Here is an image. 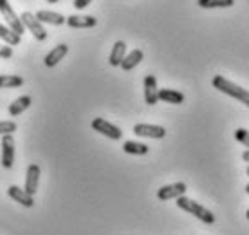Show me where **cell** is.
<instances>
[{
    "mask_svg": "<svg viewBox=\"0 0 249 235\" xmlns=\"http://www.w3.org/2000/svg\"><path fill=\"white\" fill-rule=\"evenodd\" d=\"M212 83H213V87H215L217 91L228 94V96L238 99V101H242L244 105L249 107V91H246V89H242L240 85L233 83V81H230L228 78H224V76H220V75L215 76Z\"/></svg>",
    "mask_w": 249,
    "mask_h": 235,
    "instance_id": "obj_1",
    "label": "cell"
},
{
    "mask_svg": "<svg viewBox=\"0 0 249 235\" xmlns=\"http://www.w3.org/2000/svg\"><path fill=\"white\" fill-rule=\"evenodd\" d=\"M177 206H179L181 210L195 215L197 219H200L202 223H206V224L215 223V215H213L212 212L208 210V208H204L202 204L195 203L193 199H188V197H184V196H181V197H177Z\"/></svg>",
    "mask_w": 249,
    "mask_h": 235,
    "instance_id": "obj_2",
    "label": "cell"
},
{
    "mask_svg": "<svg viewBox=\"0 0 249 235\" xmlns=\"http://www.w3.org/2000/svg\"><path fill=\"white\" fill-rule=\"evenodd\" d=\"M0 15L4 17V20L7 22V25H9L11 31H15L17 35H20V37L24 35L25 33L24 24H22V20H20L18 15L13 11V7L9 6L7 0H0Z\"/></svg>",
    "mask_w": 249,
    "mask_h": 235,
    "instance_id": "obj_3",
    "label": "cell"
},
{
    "mask_svg": "<svg viewBox=\"0 0 249 235\" xmlns=\"http://www.w3.org/2000/svg\"><path fill=\"white\" fill-rule=\"evenodd\" d=\"M20 20H22V24H24L25 29H29L31 35L36 38L38 42H44L45 38H47V31L44 29V24H42L35 15H31L29 11H25L20 15Z\"/></svg>",
    "mask_w": 249,
    "mask_h": 235,
    "instance_id": "obj_4",
    "label": "cell"
},
{
    "mask_svg": "<svg viewBox=\"0 0 249 235\" xmlns=\"http://www.w3.org/2000/svg\"><path fill=\"white\" fill-rule=\"evenodd\" d=\"M92 129L96 130V132H100V134H103V136L110 137V139H121V136H123V132H121V129L119 127H116L114 123H110V121H107V119H103V118H94L92 119Z\"/></svg>",
    "mask_w": 249,
    "mask_h": 235,
    "instance_id": "obj_5",
    "label": "cell"
},
{
    "mask_svg": "<svg viewBox=\"0 0 249 235\" xmlns=\"http://www.w3.org/2000/svg\"><path fill=\"white\" fill-rule=\"evenodd\" d=\"M134 134L141 137H152V139H161L166 136V129L161 125H148V123H137L134 125Z\"/></svg>",
    "mask_w": 249,
    "mask_h": 235,
    "instance_id": "obj_6",
    "label": "cell"
},
{
    "mask_svg": "<svg viewBox=\"0 0 249 235\" xmlns=\"http://www.w3.org/2000/svg\"><path fill=\"white\" fill-rule=\"evenodd\" d=\"M0 147H2V167L9 170L15 165V137L11 134H4Z\"/></svg>",
    "mask_w": 249,
    "mask_h": 235,
    "instance_id": "obj_7",
    "label": "cell"
},
{
    "mask_svg": "<svg viewBox=\"0 0 249 235\" xmlns=\"http://www.w3.org/2000/svg\"><path fill=\"white\" fill-rule=\"evenodd\" d=\"M186 185L184 183H174V185H166L157 190V197L161 201H170V199H177L186 194Z\"/></svg>",
    "mask_w": 249,
    "mask_h": 235,
    "instance_id": "obj_8",
    "label": "cell"
},
{
    "mask_svg": "<svg viewBox=\"0 0 249 235\" xmlns=\"http://www.w3.org/2000/svg\"><path fill=\"white\" fill-rule=\"evenodd\" d=\"M38 183H40V167L38 165H29L27 172H25L24 190L29 196H35L38 192Z\"/></svg>",
    "mask_w": 249,
    "mask_h": 235,
    "instance_id": "obj_9",
    "label": "cell"
},
{
    "mask_svg": "<svg viewBox=\"0 0 249 235\" xmlns=\"http://www.w3.org/2000/svg\"><path fill=\"white\" fill-rule=\"evenodd\" d=\"M144 101L148 105H156L159 101V89H157V80L154 75L144 76Z\"/></svg>",
    "mask_w": 249,
    "mask_h": 235,
    "instance_id": "obj_10",
    "label": "cell"
},
{
    "mask_svg": "<svg viewBox=\"0 0 249 235\" xmlns=\"http://www.w3.org/2000/svg\"><path fill=\"white\" fill-rule=\"evenodd\" d=\"M65 24L72 29H87V27H94L98 24V20L89 15H71L65 19Z\"/></svg>",
    "mask_w": 249,
    "mask_h": 235,
    "instance_id": "obj_11",
    "label": "cell"
},
{
    "mask_svg": "<svg viewBox=\"0 0 249 235\" xmlns=\"http://www.w3.org/2000/svg\"><path fill=\"white\" fill-rule=\"evenodd\" d=\"M67 53H69L67 45H65V43H58L54 49H51L49 53L45 55V58H44L45 67H54V65H58V63L65 58V55H67Z\"/></svg>",
    "mask_w": 249,
    "mask_h": 235,
    "instance_id": "obj_12",
    "label": "cell"
},
{
    "mask_svg": "<svg viewBox=\"0 0 249 235\" xmlns=\"http://www.w3.org/2000/svg\"><path fill=\"white\" fill-rule=\"evenodd\" d=\"M7 194H9V197L15 199L17 203L22 204V206H25V208H31L33 204H35V201H33V196H29V194L25 192L24 188H20V186L11 185L9 188H7Z\"/></svg>",
    "mask_w": 249,
    "mask_h": 235,
    "instance_id": "obj_13",
    "label": "cell"
},
{
    "mask_svg": "<svg viewBox=\"0 0 249 235\" xmlns=\"http://www.w3.org/2000/svg\"><path fill=\"white\" fill-rule=\"evenodd\" d=\"M31 103H33V99H31V96H20V98H17L15 101H13L11 105H9V116H20L22 112H25L29 107H31Z\"/></svg>",
    "mask_w": 249,
    "mask_h": 235,
    "instance_id": "obj_14",
    "label": "cell"
},
{
    "mask_svg": "<svg viewBox=\"0 0 249 235\" xmlns=\"http://www.w3.org/2000/svg\"><path fill=\"white\" fill-rule=\"evenodd\" d=\"M42 24H51V25H62L65 24V17L63 15H60V13H54V11H38L36 15H35Z\"/></svg>",
    "mask_w": 249,
    "mask_h": 235,
    "instance_id": "obj_15",
    "label": "cell"
},
{
    "mask_svg": "<svg viewBox=\"0 0 249 235\" xmlns=\"http://www.w3.org/2000/svg\"><path fill=\"white\" fill-rule=\"evenodd\" d=\"M143 56L144 55H143V51H141V49L130 51V53H128V55H124V58L121 60V69H123V71H132L136 65H139V63H141Z\"/></svg>",
    "mask_w": 249,
    "mask_h": 235,
    "instance_id": "obj_16",
    "label": "cell"
},
{
    "mask_svg": "<svg viewBox=\"0 0 249 235\" xmlns=\"http://www.w3.org/2000/svg\"><path fill=\"white\" fill-rule=\"evenodd\" d=\"M159 99L164 103H174V105H181L184 101V94L174 89H159Z\"/></svg>",
    "mask_w": 249,
    "mask_h": 235,
    "instance_id": "obj_17",
    "label": "cell"
},
{
    "mask_svg": "<svg viewBox=\"0 0 249 235\" xmlns=\"http://www.w3.org/2000/svg\"><path fill=\"white\" fill-rule=\"evenodd\" d=\"M124 55H126V43L119 40V42L114 43L110 58H108V63H110L112 67H118V65H121V60L124 58Z\"/></svg>",
    "mask_w": 249,
    "mask_h": 235,
    "instance_id": "obj_18",
    "label": "cell"
},
{
    "mask_svg": "<svg viewBox=\"0 0 249 235\" xmlns=\"http://www.w3.org/2000/svg\"><path fill=\"white\" fill-rule=\"evenodd\" d=\"M24 85V78L17 75H0V89H17Z\"/></svg>",
    "mask_w": 249,
    "mask_h": 235,
    "instance_id": "obj_19",
    "label": "cell"
},
{
    "mask_svg": "<svg viewBox=\"0 0 249 235\" xmlns=\"http://www.w3.org/2000/svg\"><path fill=\"white\" fill-rule=\"evenodd\" d=\"M123 150L126 152V154H134V156L148 154V147H146L144 143H137V141H124Z\"/></svg>",
    "mask_w": 249,
    "mask_h": 235,
    "instance_id": "obj_20",
    "label": "cell"
},
{
    "mask_svg": "<svg viewBox=\"0 0 249 235\" xmlns=\"http://www.w3.org/2000/svg\"><path fill=\"white\" fill-rule=\"evenodd\" d=\"M0 38H2L7 45H18V43L22 42V37H20V35H17L15 31H11L9 27H6V25H2V24H0Z\"/></svg>",
    "mask_w": 249,
    "mask_h": 235,
    "instance_id": "obj_21",
    "label": "cell"
},
{
    "mask_svg": "<svg viewBox=\"0 0 249 235\" xmlns=\"http://www.w3.org/2000/svg\"><path fill=\"white\" fill-rule=\"evenodd\" d=\"M197 4L204 9H215V7H231L235 0H197Z\"/></svg>",
    "mask_w": 249,
    "mask_h": 235,
    "instance_id": "obj_22",
    "label": "cell"
},
{
    "mask_svg": "<svg viewBox=\"0 0 249 235\" xmlns=\"http://www.w3.org/2000/svg\"><path fill=\"white\" fill-rule=\"evenodd\" d=\"M235 139H237V141H240L244 147H248V149H249V130L237 129V130H235Z\"/></svg>",
    "mask_w": 249,
    "mask_h": 235,
    "instance_id": "obj_23",
    "label": "cell"
},
{
    "mask_svg": "<svg viewBox=\"0 0 249 235\" xmlns=\"http://www.w3.org/2000/svg\"><path fill=\"white\" fill-rule=\"evenodd\" d=\"M17 132V123L15 121H0V134H13Z\"/></svg>",
    "mask_w": 249,
    "mask_h": 235,
    "instance_id": "obj_24",
    "label": "cell"
},
{
    "mask_svg": "<svg viewBox=\"0 0 249 235\" xmlns=\"http://www.w3.org/2000/svg\"><path fill=\"white\" fill-rule=\"evenodd\" d=\"M11 56H13L11 45H0V58L7 60V58H11Z\"/></svg>",
    "mask_w": 249,
    "mask_h": 235,
    "instance_id": "obj_25",
    "label": "cell"
},
{
    "mask_svg": "<svg viewBox=\"0 0 249 235\" xmlns=\"http://www.w3.org/2000/svg\"><path fill=\"white\" fill-rule=\"evenodd\" d=\"M90 2H92V0H74V7L78 9V11H81V9H85Z\"/></svg>",
    "mask_w": 249,
    "mask_h": 235,
    "instance_id": "obj_26",
    "label": "cell"
},
{
    "mask_svg": "<svg viewBox=\"0 0 249 235\" xmlns=\"http://www.w3.org/2000/svg\"><path fill=\"white\" fill-rule=\"evenodd\" d=\"M242 159L244 161H249V150H246V152L242 154Z\"/></svg>",
    "mask_w": 249,
    "mask_h": 235,
    "instance_id": "obj_27",
    "label": "cell"
},
{
    "mask_svg": "<svg viewBox=\"0 0 249 235\" xmlns=\"http://www.w3.org/2000/svg\"><path fill=\"white\" fill-rule=\"evenodd\" d=\"M47 2H49V4H58L60 0H47Z\"/></svg>",
    "mask_w": 249,
    "mask_h": 235,
    "instance_id": "obj_28",
    "label": "cell"
},
{
    "mask_svg": "<svg viewBox=\"0 0 249 235\" xmlns=\"http://www.w3.org/2000/svg\"><path fill=\"white\" fill-rule=\"evenodd\" d=\"M246 192H248V194H249V185H248V186H246Z\"/></svg>",
    "mask_w": 249,
    "mask_h": 235,
    "instance_id": "obj_29",
    "label": "cell"
},
{
    "mask_svg": "<svg viewBox=\"0 0 249 235\" xmlns=\"http://www.w3.org/2000/svg\"><path fill=\"white\" fill-rule=\"evenodd\" d=\"M246 217H248V221H249V210H248V214H246Z\"/></svg>",
    "mask_w": 249,
    "mask_h": 235,
    "instance_id": "obj_30",
    "label": "cell"
},
{
    "mask_svg": "<svg viewBox=\"0 0 249 235\" xmlns=\"http://www.w3.org/2000/svg\"><path fill=\"white\" fill-rule=\"evenodd\" d=\"M246 172H248V176H249V167H248V170H246Z\"/></svg>",
    "mask_w": 249,
    "mask_h": 235,
    "instance_id": "obj_31",
    "label": "cell"
}]
</instances>
